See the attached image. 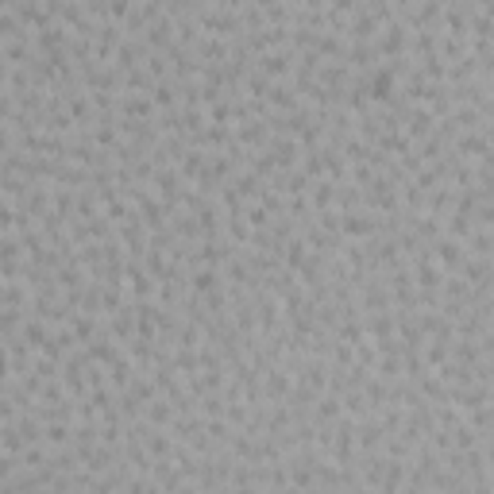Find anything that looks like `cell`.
I'll return each mask as SVG.
<instances>
[{"instance_id":"d4e9b609","label":"cell","mask_w":494,"mask_h":494,"mask_svg":"<svg viewBox=\"0 0 494 494\" xmlns=\"http://www.w3.org/2000/svg\"><path fill=\"white\" fill-rule=\"evenodd\" d=\"M54 370H59V363H54V359H35V378H39V383H43V378H54Z\"/></svg>"},{"instance_id":"f546056e","label":"cell","mask_w":494,"mask_h":494,"mask_svg":"<svg viewBox=\"0 0 494 494\" xmlns=\"http://www.w3.org/2000/svg\"><path fill=\"white\" fill-rule=\"evenodd\" d=\"M301 494H328V490H317V487H306V490H301Z\"/></svg>"},{"instance_id":"6da1fadb","label":"cell","mask_w":494,"mask_h":494,"mask_svg":"<svg viewBox=\"0 0 494 494\" xmlns=\"http://www.w3.org/2000/svg\"><path fill=\"white\" fill-rule=\"evenodd\" d=\"M429 247H433V263H436V267L455 271V267H463V259H468V251H460V240H452V236H444V240H436Z\"/></svg>"},{"instance_id":"52a82bcc","label":"cell","mask_w":494,"mask_h":494,"mask_svg":"<svg viewBox=\"0 0 494 494\" xmlns=\"http://www.w3.org/2000/svg\"><path fill=\"white\" fill-rule=\"evenodd\" d=\"M189 286H193L197 293H216V290H221V271H216V267H201L193 274Z\"/></svg>"},{"instance_id":"7402d4cb","label":"cell","mask_w":494,"mask_h":494,"mask_svg":"<svg viewBox=\"0 0 494 494\" xmlns=\"http://www.w3.org/2000/svg\"><path fill=\"white\" fill-rule=\"evenodd\" d=\"M70 328L78 340H89L93 336V317H70Z\"/></svg>"},{"instance_id":"7c38bea8","label":"cell","mask_w":494,"mask_h":494,"mask_svg":"<svg viewBox=\"0 0 494 494\" xmlns=\"http://www.w3.org/2000/svg\"><path fill=\"white\" fill-rule=\"evenodd\" d=\"M24 344H27V348H43V344H46L43 321H27V325H24Z\"/></svg>"},{"instance_id":"ffe728a7","label":"cell","mask_w":494,"mask_h":494,"mask_svg":"<svg viewBox=\"0 0 494 494\" xmlns=\"http://www.w3.org/2000/svg\"><path fill=\"white\" fill-rule=\"evenodd\" d=\"M93 139H97V147H112V143H116V123H112V120H104L101 128L93 131Z\"/></svg>"},{"instance_id":"4316f807","label":"cell","mask_w":494,"mask_h":494,"mask_svg":"<svg viewBox=\"0 0 494 494\" xmlns=\"http://www.w3.org/2000/svg\"><path fill=\"white\" fill-rule=\"evenodd\" d=\"M336 363H344V367L351 363V348L348 344H336Z\"/></svg>"},{"instance_id":"9a60e30c","label":"cell","mask_w":494,"mask_h":494,"mask_svg":"<svg viewBox=\"0 0 494 494\" xmlns=\"http://www.w3.org/2000/svg\"><path fill=\"white\" fill-rule=\"evenodd\" d=\"M43 433H46L43 436L46 444H66V440H70V425H66V421H51Z\"/></svg>"},{"instance_id":"5bb4252c","label":"cell","mask_w":494,"mask_h":494,"mask_svg":"<svg viewBox=\"0 0 494 494\" xmlns=\"http://www.w3.org/2000/svg\"><path fill=\"white\" fill-rule=\"evenodd\" d=\"M306 259H309V255H306V243L293 240V243L286 247V271H301V267H306Z\"/></svg>"},{"instance_id":"3957f363","label":"cell","mask_w":494,"mask_h":494,"mask_svg":"<svg viewBox=\"0 0 494 494\" xmlns=\"http://www.w3.org/2000/svg\"><path fill=\"white\" fill-rule=\"evenodd\" d=\"M375 228H378L375 216L359 213V208H356V213H340V232H344V236H370Z\"/></svg>"},{"instance_id":"277c9868","label":"cell","mask_w":494,"mask_h":494,"mask_svg":"<svg viewBox=\"0 0 494 494\" xmlns=\"http://www.w3.org/2000/svg\"><path fill=\"white\" fill-rule=\"evenodd\" d=\"M259 74H263V78H286V74H290V54L286 51H267V54H263V59H259Z\"/></svg>"},{"instance_id":"f1b7e54d","label":"cell","mask_w":494,"mask_h":494,"mask_svg":"<svg viewBox=\"0 0 494 494\" xmlns=\"http://www.w3.org/2000/svg\"><path fill=\"white\" fill-rule=\"evenodd\" d=\"M271 494H301L298 487H282V490H271Z\"/></svg>"},{"instance_id":"ba28073f","label":"cell","mask_w":494,"mask_h":494,"mask_svg":"<svg viewBox=\"0 0 494 494\" xmlns=\"http://www.w3.org/2000/svg\"><path fill=\"white\" fill-rule=\"evenodd\" d=\"M367 328H370V336L383 344V340H394V321L386 317V313H375V317L367 321Z\"/></svg>"},{"instance_id":"4dcf8cb0","label":"cell","mask_w":494,"mask_h":494,"mask_svg":"<svg viewBox=\"0 0 494 494\" xmlns=\"http://www.w3.org/2000/svg\"><path fill=\"white\" fill-rule=\"evenodd\" d=\"M0 398H4V383H0Z\"/></svg>"},{"instance_id":"ac0fdd59","label":"cell","mask_w":494,"mask_h":494,"mask_svg":"<svg viewBox=\"0 0 494 494\" xmlns=\"http://www.w3.org/2000/svg\"><path fill=\"white\" fill-rule=\"evenodd\" d=\"M66 109H70V116H74V120H89V101H85L81 93H70Z\"/></svg>"},{"instance_id":"8992f818","label":"cell","mask_w":494,"mask_h":494,"mask_svg":"<svg viewBox=\"0 0 494 494\" xmlns=\"http://www.w3.org/2000/svg\"><path fill=\"white\" fill-rule=\"evenodd\" d=\"M240 143L247 147H259L263 139H267V123H255V120H243V123H236V131H232Z\"/></svg>"},{"instance_id":"e0dca14e","label":"cell","mask_w":494,"mask_h":494,"mask_svg":"<svg viewBox=\"0 0 494 494\" xmlns=\"http://www.w3.org/2000/svg\"><path fill=\"white\" fill-rule=\"evenodd\" d=\"M131 383V359H116V363H112V386H128Z\"/></svg>"},{"instance_id":"603a6c76","label":"cell","mask_w":494,"mask_h":494,"mask_svg":"<svg viewBox=\"0 0 494 494\" xmlns=\"http://www.w3.org/2000/svg\"><path fill=\"white\" fill-rule=\"evenodd\" d=\"M378 370H383V378H398L402 375V356H386L383 363H378Z\"/></svg>"},{"instance_id":"9c48e42d","label":"cell","mask_w":494,"mask_h":494,"mask_svg":"<svg viewBox=\"0 0 494 494\" xmlns=\"http://www.w3.org/2000/svg\"><path fill=\"white\" fill-rule=\"evenodd\" d=\"M332 201H336V182H317V186H313V208L325 213Z\"/></svg>"},{"instance_id":"d6986e66","label":"cell","mask_w":494,"mask_h":494,"mask_svg":"<svg viewBox=\"0 0 494 494\" xmlns=\"http://www.w3.org/2000/svg\"><path fill=\"white\" fill-rule=\"evenodd\" d=\"M232 112H236V109H232V104H228V101L221 97V101L213 104V109H208V120H213V123H224V128H228V120H232Z\"/></svg>"},{"instance_id":"cb8c5ba5","label":"cell","mask_w":494,"mask_h":494,"mask_svg":"<svg viewBox=\"0 0 494 494\" xmlns=\"http://www.w3.org/2000/svg\"><path fill=\"white\" fill-rule=\"evenodd\" d=\"M16 255H20V243H16L12 236H4V240H0V263H16Z\"/></svg>"},{"instance_id":"2e32d148","label":"cell","mask_w":494,"mask_h":494,"mask_svg":"<svg viewBox=\"0 0 494 494\" xmlns=\"http://www.w3.org/2000/svg\"><path fill=\"white\" fill-rule=\"evenodd\" d=\"M147 417H151V425H170V417H174V405L151 402V405H147Z\"/></svg>"},{"instance_id":"8fae6325","label":"cell","mask_w":494,"mask_h":494,"mask_svg":"<svg viewBox=\"0 0 494 494\" xmlns=\"http://www.w3.org/2000/svg\"><path fill=\"white\" fill-rule=\"evenodd\" d=\"M340 413H344V405L336 402V394H328V398L317 402V421H340Z\"/></svg>"},{"instance_id":"30bf717a","label":"cell","mask_w":494,"mask_h":494,"mask_svg":"<svg viewBox=\"0 0 494 494\" xmlns=\"http://www.w3.org/2000/svg\"><path fill=\"white\" fill-rule=\"evenodd\" d=\"M151 104H158V109H174V81H158L155 89H151Z\"/></svg>"},{"instance_id":"5b68a950","label":"cell","mask_w":494,"mask_h":494,"mask_svg":"<svg viewBox=\"0 0 494 494\" xmlns=\"http://www.w3.org/2000/svg\"><path fill=\"white\" fill-rule=\"evenodd\" d=\"M356 440L363 444V448H383L386 433H383V425H378L375 417H367L363 425H356Z\"/></svg>"},{"instance_id":"83f0119b","label":"cell","mask_w":494,"mask_h":494,"mask_svg":"<svg viewBox=\"0 0 494 494\" xmlns=\"http://www.w3.org/2000/svg\"><path fill=\"white\" fill-rule=\"evenodd\" d=\"M4 81H8V59L0 54V85H4Z\"/></svg>"},{"instance_id":"4fadbf2b","label":"cell","mask_w":494,"mask_h":494,"mask_svg":"<svg viewBox=\"0 0 494 494\" xmlns=\"http://www.w3.org/2000/svg\"><path fill=\"white\" fill-rule=\"evenodd\" d=\"M440 363H448V344L433 340V344L425 348V367H440Z\"/></svg>"},{"instance_id":"484cf974","label":"cell","mask_w":494,"mask_h":494,"mask_svg":"<svg viewBox=\"0 0 494 494\" xmlns=\"http://www.w3.org/2000/svg\"><path fill=\"white\" fill-rule=\"evenodd\" d=\"M8 370H12V359H8V348L0 344V383L8 378Z\"/></svg>"},{"instance_id":"44dd1931","label":"cell","mask_w":494,"mask_h":494,"mask_svg":"<svg viewBox=\"0 0 494 494\" xmlns=\"http://www.w3.org/2000/svg\"><path fill=\"white\" fill-rule=\"evenodd\" d=\"M128 85H131V89H155V78L136 66V70H128Z\"/></svg>"},{"instance_id":"7a4b0ae2","label":"cell","mask_w":494,"mask_h":494,"mask_svg":"<svg viewBox=\"0 0 494 494\" xmlns=\"http://www.w3.org/2000/svg\"><path fill=\"white\" fill-rule=\"evenodd\" d=\"M120 112H123V120L147 123L151 116H155V104H151V97H139V93H131V97L120 101Z\"/></svg>"}]
</instances>
